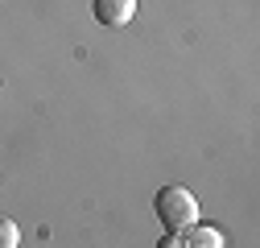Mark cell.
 Segmentation results:
<instances>
[{"label": "cell", "instance_id": "1", "mask_svg": "<svg viewBox=\"0 0 260 248\" xmlns=\"http://www.w3.org/2000/svg\"><path fill=\"white\" fill-rule=\"evenodd\" d=\"M153 207H157V220L166 224V232H190L203 220V207L194 199V191H186V186H161Z\"/></svg>", "mask_w": 260, "mask_h": 248}, {"label": "cell", "instance_id": "2", "mask_svg": "<svg viewBox=\"0 0 260 248\" xmlns=\"http://www.w3.org/2000/svg\"><path fill=\"white\" fill-rule=\"evenodd\" d=\"M95 21L100 25H112V29H124L128 21L137 17V0H95Z\"/></svg>", "mask_w": 260, "mask_h": 248}, {"label": "cell", "instance_id": "3", "mask_svg": "<svg viewBox=\"0 0 260 248\" xmlns=\"http://www.w3.org/2000/svg\"><path fill=\"white\" fill-rule=\"evenodd\" d=\"M186 248H223V236L211 228V224H194L186 232Z\"/></svg>", "mask_w": 260, "mask_h": 248}, {"label": "cell", "instance_id": "4", "mask_svg": "<svg viewBox=\"0 0 260 248\" xmlns=\"http://www.w3.org/2000/svg\"><path fill=\"white\" fill-rule=\"evenodd\" d=\"M0 248H21V228L13 220H0Z\"/></svg>", "mask_w": 260, "mask_h": 248}, {"label": "cell", "instance_id": "5", "mask_svg": "<svg viewBox=\"0 0 260 248\" xmlns=\"http://www.w3.org/2000/svg\"><path fill=\"white\" fill-rule=\"evenodd\" d=\"M157 248H186V240H182L178 232H166V236L157 240Z\"/></svg>", "mask_w": 260, "mask_h": 248}]
</instances>
